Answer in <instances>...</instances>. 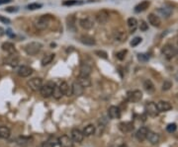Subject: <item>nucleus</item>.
Returning <instances> with one entry per match:
<instances>
[{
  "label": "nucleus",
  "mask_w": 178,
  "mask_h": 147,
  "mask_svg": "<svg viewBox=\"0 0 178 147\" xmlns=\"http://www.w3.org/2000/svg\"><path fill=\"white\" fill-rule=\"evenodd\" d=\"M6 34L8 35L10 38H14V37H15V35H14V34L12 33L11 30H7V31H6Z\"/></svg>",
  "instance_id": "obj_49"
},
{
  "label": "nucleus",
  "mask_w": 178,
  "mask_h": 147,
  "mask_svg": "<svg viewBox=\"0 0 178 147\" xmlns=\"http://www.w3.org/2000/svg\"><path fill=\"white\" fill-rule=\"evenodd\" d=\"M138 59L140 60L141 62H147L149 59V55L147 53H138Z\"/></svg>",
  "instance_id": "obj_38"
},
{
  "label": "nucleus",
  "mask_w": 178,
  "mask_h": 147,
  "mask_svg": "<svg viewBox=\"0 0 178 147\" xmlns=\"http://www.w3.org/2000/svg\"><path fill=\"white\" fill-rule=\"evenodd\" d=\"M56 84H47V85H43L41 89H40V93L41 95L44 97V98H49V97L52 96V90H53V86Z\"/></svg>",
  "instance_id": "obj_5"
},
{
  "label": "nucleus",
  "mask_w": 178,
  "mask_h": 147,
  "mask_svg": "<svg viewBox=\"0 0 178 147\" xmlns=\"http://www.w3.org/2000/svg\"><path fill=\"white\" fill-rule=\"evenodd\" d=\"M149 5H151V3H149V1H148V0H145V1L141 2L140 4H138L136 7H135V12L137 13H140V12H142V11H145Z\"/></svg>",
  "instance_id": "obj_24"
},
{
  "label": "nucleus",
  "mask_w": 178,
  "mask_h": 147,
  "mask_svg": "<svg viewBox=\"0 0 178 147\" xmlns=\"http://www.w3.org/2000/svg\"><path fill=\"white\" fill-rule=\"evenodd\" d=\"M177 130V125L176 124H169L166 127V130L169 132V133H172V132H175Z\"/></svg>",
  "instance_id": "obj_41"
},
{
  "label": "nucleus",
  "mask_w": 178,
  "mask_h": 147,
  "mask_svg": "<svg viewBox=\"0 0 178 147\" xmlns=\"http://www.w3.org/2000/svg\"><path fill=\"white\" fill-rule=\"evenodd\" d=\"M42 4H40V3H31V4H29L27 6V9L29 10H37V9H40L42 8Z\"/></svg>",
  "instance_id": "obj_40"
},
{
  "label": "nucleus",
  "mask_w": 178,
  "mask_h": 147,
  "mask_svg": "<svg viewBox=\"0 0 178 147\" xmlns=\"http://www.w3.org/2000/svg\"><path fill=\"white\" fill-rule=\"evenodd\" d=\"M142 98V93L140 90H135L128 93V100L132 103L140 102Z\"/></svg>",
  "instance_id": "obj_6"
},
{
  "label": "nucleus",
  "mask_w": 178,
  "mask_h": 147,
  "mask_svg": "<svg viewBox=\"0 0 178 147\" xmlns=\"http://www.w3.org/2000/svg\"><path fill=\"white\" fill-rule=\"evenodd\" d=\"M12 0H0V5H3V4H7V3H10Z\"/></svg>",
  "instance_id": "obj_50"
},
{
  "label": "nucleus",
  "mask_w": 178,
  "mask_h": 147,
  "mask_svg": "<svg viewBox=\"0 0 178 147\" xmlns=\"http://www.w3.org/2000/svg\"><path fill=\"white\" fill-rule=\"evenodd\" d=\"M52 96L55 97L56 100H59V99H60L62 97V91H60V89H59V86H56V85L53 86Z\"/></svg>",
  "instance_id": "obj_34"
},
{
  "label": "nucleus",
  "mask_w": 178,
  "mask_h": 147,
  "mask_svg": "<svg viewBox=\"0 0 178 147\" xmlns=\"http://www.w3.org/2000/svg\"><path fill=\"white\" fill-rule=\"evenodd\" d=\"M30 142V138L29 137H19L17 139V143L19 145H27L28 143Z\"/></svg>",
  "instance_id": "obj_37"
},
{
  "label": "nucleus",
  "mask_w": 178,
  "mask_h": 147,
  "mask_svg": "<svg viewBox=\"0 0 178 147\" xmlns=\"http://www.w3.org/2000/svg\"><path fill=\"white\" fill-rule=\"evenodd\" d=\"M17 73L20 77H28L33 73V69L27 65H22L18 69Z\"/></svg>",
  "instance_id": "obj_14"
},
{
  "label": "nucleus",
  "mask_w": 178,
  "mask_h": 147,
  "mask_svg": "<svg viewBox=\"0 0 178 147\" xmlns=\"http://www.w3.org/2000/svg\"><path fill=\"white\" fill-rule=\"evenodd\" d=\"M10 134H11V131H10L8 127H4V125L0 127V138L7 139L10 137Z\"/></svg>",
  "instance_id": "obj_30"
},
{
  "label": "nucleus",
  "mask_w": 178,
  "mask_h": 147,
  "mask_svg": "<svg viewBox=\"0 0 178 147\" xmlns=\"http://www.w3.org/2000/svg\"><path fill=\"white\" fill-rule=\"evenodd\" d=\"M158 12L161 14L163 17H166L167 18V17L170 16V14H171L172 10L170 9V8H167V7H162V8H160L158 10Z\"/></svg>",
  "instance_id": "obj_35"
},
{
  "label": "nucleus",
  "mask_w": 178,
  "mask_h": 147,
  "mask_svg": "<svg viewBox=\"0 0 178 147\" xmlns=\"http://www.w3.org/2000/svg\"><path fill=\"white\" fill-rule=\"evenodd\" d=\"M114 39L118 42H124V41H126L127 35L125 34L124 32H116V33L114 34Z\"/></svg>",
  "instance_id": "obj_32"
},
{
  "label": "nucleus",
  "mask_w": 178,
  "mask_h": 147,
  "mask_svg": "<svg viewBox=\"0 0 178 147\" xmlns=\"http://www.w3.org/2000/svg\"><path fill=\"white\" fill-rule=\"evenodd\" d=\"M42 48H43V45L41 44V42H29V44L25 46V52H26L27 55H37L38 52H41Z\"/></svg>",
  "instance_id": "obj_1"
},
{
  "label": "nucleus",
  "mask_w": 178,
  "mask_h": 147,
  "mask_svg": "<svg viewBox=\"0 0 178 147\" xmlns=\"http://www.w3.org/2000/svg\"><path fill=\"white\" fill-rule=\"evenodd\" d=\"M96 131V127H94L93 124H88L87 127H84V130L82 131V133L84 136H91L95 133Z\"/></svg>",
  "instance_id": "obj_28"
},
{
  "label": "nucleus",
  "mask_w": 178,
  "mask_h": 147,
  "mask_svg": "<svg viewBox=\"0 0 178 147\" xmlns=\"http://www.w3.org/2000/svg\"><path fill=\"white\" fill-rule=\"evenodd\" d=\"M71 87H72V94L73 95H75V96H81V95L83 94L84 88L79 83H78L77 81L74 82Z\"/></svg>",
  "instance_id": "obj_23"
},
{
  "label": "nucleus",
  "mask_w": 178,
  "mask_h": 147,
  "mask_svg": "<svg viewBox=\"0 0 178 147\" xmlns=\"http://www.w3.org/2000/svg\"><path fill=\"white\" fill-rule=\"evenodd\" d=\"M108 20H109V13L105 11V10H101V11H99L96 14V21L99 24L104 25L108 22Z\"/></svg>",
  "instance_id": "obj_8"
},
{
  "label": "nucleus",
  "mask_w": 178,
  "mask_h": 147,
  "mask_svg": "<svg viewBox=\"0 0 178 147\" xmlns=\"http://www.w3.org/2000/svg\"><path fill=\"white\" fill-rule=\"evenodd\" d=\"M42 147H55V144L51 141H45V142H43Z\"/></svg>",
  "instance_id": "obj_48"
},
{
  "label": "nucleus",
  "mask_w": 178,
  "mask_h": 147,
  "mask_svg": "<svg viewBox=\"0 0 178 147\" xmlns=\"http://www.w3.org/2000/svg\"><path fill=\"white\" fill-rule=\"evenodd\" d=\"M59 89H60V91H62V95H65L67 97H69V96H72V87L71 86H69L68 84L66 83V82H62V83L59 84Z\"/></svg>",
  "instance_id": "obj_13"
},
{
  "label": "nucleus",
  "mask_w": 178,
  "mask_h": 147,
  "mask_svg": "<svg viewBox=\"0 0 178 147\" xmlns=\"http://www.w3.org/2000/svg\"><path fill=\"white\" fill-rule=\"evenodd\" d=\"M148 130L147 127H141L140 130H138L137 131V133H136V138L138 139V141H144L147 139V134H148Z\"/></svg>",
  "instance_id": "obj_17"
},
{
  "label": "nucleus",
  "mask_w": 178,
  "mask_h": 147,
  "mask_svg": "<svg viewBox=\"0 0 178 147\" xmlns=\"http://www.w3.org/2000/svg\"><path fill=\"white\" fill-rule=\"evenodd\" d=\"M156 106H157V109L159 112H168V111H170L172 109V106L171 104H170L169 102H166V101H159L157 104H156Z\"/></svg>",
  "instance_id": "obj_16"
},
{
  "label": "nucleus",
  "mask_w": 178,
  "mask_h": 147,
  "mask_svg": "<svg viewBox=\"0 0 178 147\" xmlns=\"http://www.w3.org/2000/svg\"><path fill=\"white\" fill-rule=\"evenodd\" d=\"M51 19H52V17L49 15L41 16L37 20V22H36V27H37V29H39V30H45L46 28H48Z\"/></svg>",
  "instance_id": "obj_2"
},
{
  "label": "nucleus",
  "mask_w": 178,
  "mask_h": 147,
  "mask_svg": "<svg viewBox=\"0 0 178 147\" xmlns=\"http://www.w3.org/2000/svg\"><path fill=\"white\" fill-rule=\"evenodd\" d=\"M60 147H73V140L67 135H62L59 138Z\"/></svg>",
  "instance_id": "obj_10"
},
{
  "label": "nucleus",
  "mask_w": 178,
  "mask_h": 147,
  "mask_svg": "<svg viewBox=\"0 0 178 147\" xmlns=\"http://www.w3.org/2000/svg\"><path fill=\"white\" fill-rule=\"evenodd\" d=\"M119 128L122 132H130L134 130V124L133 123H129V121H127V123H121L119 124Z\"/></svg>",
  "instance_id": "obj_25"
},
{
  "label": "nucleus",
  "mask_w": 178,
  "mask_h": 147,
  "mask_svg": "<svg viewBox=\"0 0 178 147\" xmlns=\"http://www.w3.org/2000/svg\"><path fill=\"white\" fill-rule=\"evenodd\" d=\"M77 82L79 83L81 86H82L83 88H86V87H90L91 86V80L89 77H82V76H79L77 79Z\"/></svg>",
  "instance_id": "obj_29"
},
{
  "label": "nucleus",
  "mask_w": 178,
  "mask_h": 147,
  "mask_svg": "<svg viewBox=\"0 0 178 147\" xmlns=\"http://www.w3.org/2000/svg\"><path fill=\"white\" fill-rule=\"evenodd\" d=\"M77 4H82L81 1H77V0H65L62 2V5L65 6H72V5H77Z\"/></svg>",
  "instance_id": "obj_36"
},
{
  "label": "nucleus",
  "mask_w": 178,
  "mask_h": 147,
  "mask_svg": "<svg viewBox=\"0 0 178 147\" xmlns=\"http://www.w3.org/2000/svg\"><path fill=\"white\" fill-rule=\"evenodd\" d=\"M79 25L80 27L84 29V30H89V29L93 28L94 24H93V21L91 19H89V18H84V19H81L79 21Z\"/></svg>",
  "instance_id": "obj_19"
},
{
  "label": "nucleus",
  "mask_w": 178,
  "mask_h": 147,
  "mask_svg": "<svg viewBox=\"0 0 178 147\" xmlns=\"http://www.w3.org/2000/svg\"><path fill=\"white\" fill-rule=\"evenodd\" d=\"M2 49L6 52H8L9 55H12V53H15L16 52V48H15V45H14L12 42H3L2 45H1Z\"/></svg>",
  "instance_id": "obj_20"
},
{
  "label": "nucleus",
  "mask_w": 178,
  "mask_h": 147,
  "mask_svg": "<svg viewBox=\"0 0 178 147\" xmlns=\"http://www.w3.org/2000/svg\"><path fill=\"white\" fill-rule=\"evenodd\" d=\"M83 138H84V135L82 133V131H80L79 130H77V128H73V130H71V139L73 140V142L80 143V142H82Z\"/></svg>",
  "instance_id": "obj_11"
},
{
  "label": "nucleus",
  "mask_w": 178,
  "mask_h": 147,
  "mask_svg": "<svg viewBox=\"0 0 178 147\" xmlns=\"http://www.w3.org/2000/svg\"><path fill=\"white\" fill-rule=\"evenodd\" d=\"M127 52H128L127 49H123V51H120V52H118L116 53V57L119 60H124L125 57H126Z\"/></svg>",
  "instance_id": "obj_39"
},
{
  "label": "nucleus",
  "mask_w": 178,
  "mask_h": 147,
  "mask_svg": "<svg viewBox=\"0 0 178 147\" xmlns=\"http://www.w3.org/2000/svg\"><path fill=\"white\" fill-rule=\"evenodd\" d=\"M144 87H145V89L147 90L148 92H152L154 90V83L151 81V80H145V82H144Z\"/></svg>",
  "instance_id": "obj_33"
},
{
  "label": "nucleus",
  "mask_w": 178,
  "mask_h": 147,
  "mask_svg": "<svg viewBox=\"0 0 178 147\" xmlns=\"http://www.w3.org/2000/svg\"><path fill=\"white\" fill-rule=\"evenodd\" d=\"M80 72H79V76L82 77H89V75L91 74L92 71V67L87 63H82L80 66Z\"/></svg>",
  "instance_id": "obj_15"
},
{
  "label": "nucleus",
  "mask_w": 178,
  "mask_h": 147,
  "mask_svg": "<svg viewBox=\"0 0 178 147\" xmlns=\"http://www.w3.org/2000/svg\"><path fill=\"white\" fill-rule=\"evenodd\" d=\"M18 10H19V8L18 7H7V8H5V11L8 12V13H14V12H17Z\"/></svg>",
  "instance_id": "obj_45"
},
{
  "label": "nucleus",
  "mask_w": 178,
  "mask_h": 147,
  "mask_svg": "<svg viewBox=\"0 0 178 147\" xmlns=\"http://www.w3.org/2000/svg\"><path fill=\"white\" fill-rule=\"evenodd\" d=\"M145 113H147L148 116H151L152 117H156L159 113V111L157 109V106H156V104H154V102L148 103L145 107Z\"/></svg>",
  "instance_id": "obj_4"
},
{
  "label": "nucleus",
  "mask_w": 178,
  "mask_h": 147,
  "mask_svg": "<svg viewBox=\"0 0 178 147\" xmlns=\"http://www.w3.org/2000/svg\"><path fill=\"white\" fill-rule=\"evenodd\" d=\"M147 139L151 143V144H157V143L159 142V135L154 131L148 130V134H147Z\"/></svg>",
  "instance_id": "obj_21"
},
{
  "label": "nucleus",
  "mask_w": 178,
  "mask_h": 147,
  "mask_svg": "<svg viewBox=\"0 0 178 147\" xmlns=\"http://www.w3.org/2000/svg\"><path fill=\"white\" fill-rule=\"evenodd\" d=\"M0 22L3 23V24H6V25H8L11 23V21H10V19H8V18H6L4 16H1L0 15Z\"/></svg>",
  "instance_id": "obj_46"
},
{
  "label": "nucleus",
  "mask_w": 178,
  "mask_h": 147,
  "mask_svg": "<svg viewBox=\"0 0 178 147\" xmlns=\"http://www.w3.org/2000/svg\"><path fill=\"white\" fill-rule=\"evenodd\" d=\"M148 19L149 24L154 27H159L160 24H161V20H160V18L157 15H155V14H152V13L149 14Z\"/></svg>",
  "instance_id": "obj_18"
},
{
  "label": "nucleus",
  "mask_w": 178,
  "mask_h": 147,
  "mask_svg": "<svg viewBox=\"0 0 178 147\" xmlns=\"http://www.w3.org/2000/svg\"><path fill=\"white\" fill-rule=\"evenodd\" d=\"M55 53H51V55H46L43 57V59H42V65L43 66H46V65H48V64L51 63L53 58H55Z\"/></svg>",
  "instance_id": "obj_31"
},
{
  "label": "nucleus",
  "mask_w": 178,
  "mask_h": 147,
  "mask_svg": "<svg viewBox=\"0 0 178 147\" xmlns=\"http://www.w3.org/2000/svg\"><path fill=\"white\" fill-rule=\"evenodd\" d=\"M80 42H82L83 45H89V46H92V45H96L95 39L90 37V36H81V37H80Z\"/></svg>",
  "instance_id": "obj_22"
},
{
  "label": "nucleus",
  "mask_w": 178,
  "mask_h": 147,
  "mask_svg": "<svg viewBox=\"0 0 178 147\" xmlns=\"http://www.w3.org/2000/svg\"><path fill=\"white\" fill-rule=\"evenodd\" d=\"M140 29H141V31H147L148 29V24L145 23V21H141V26H140Z\"/></svg>",
  "instance_id": "obj_47"
},
{
  "label": "nucleus",
  "mask_w": 178,
  "mask_h": 147,
  "mask_svg": "<svg viewBox=\"0 0 178 147\" xmlns=\"http://www.w3.org/2000/svg\"><path fill=\"white\" fill-rule=\"evenodd\" d=\"M161 52H162V55H164L167 59H171L172 57L175 56L177 52H176V48H174L173 45H165L162 48Z\"/></svg>",
  "instance_id": "obj_3"
},
{
  "label": "nucleus",
  "mask_w": 178,
  "mask_h": 147,
  "mask_svg": "<svg viewBox=\"0 0 178 147\" xmlns=\"http://www.w3.org/2000/svg\"><path fill=\"white\" fill-rule=\"evenodd\" d=\"M67 22V29L71 32H75L76 31V25H75V17L74 16H69L66 19Z\"/></svg>",
  "instance_id": "obj_27"
},
{
  "label": "nucleus",
  "mask_w": 178,
  "mask_h": 147,
  "mask_svg": "<svg viewBox=\"0 0 178 147\" xmlns=\"http://www.w3.org/2000/svg\"><path fill=\"white\" fill-rule=\"evenodd\" d=\"M141 40H142V39L140 38V37L135 38L134 40L131 42V45H132V46H137L138 44H141Z\"/></svg>",
  "instance_id": "obj_44"
},
{
  "label": "nucleus",
  "mask_w": 178,
  "mask_h": 147,
  "mask_svg": "<svg viewBox=\"0 0 178 147\" xmlns=\"http://www.w3.org/2000/svg\"><path fill=\"white\" fill-rule=\"evenodd\" d=\"M28 85L33 91H40L41 87L43 86V80L41 78H33L28 82Z\"/></svg>",
  "instance_id": "obj_7"
},
{
  "label": "nucleus",
  "mask_w": 178,
  "mask_h": 147,
  "mask_svg": "<svg viewBox=\"0 0 178 147\" xmlns=\"http://www.w3.org/2000/svg\"><path fill=\"white\" fill-rule=\"evenodd\" d=\"M119 147H128V146H127V144H122V145H120Z\"/></svg>",
  "instance_id": "obj_51"
},
{
  "label": "nucleus",
  "mask_w": 178,
  "mask_h": 147,
  "mask_svg": "<svg viewBox=\"0 0 178 147\" xmlns=\"http://www.w3.org/2000/svg\"><path fill=\"white\" fill-rule=\"evenodd\" d=\"M110 147H114V146H110Z\"/></svg>",
  "instance_id": "obj_52"
},
{
  "label": "nucleus",
  "mask_w": 178,
  "mask_h": 147,
  "mask_svg": "<svg viewBox=\"0 0 178 147\" xmlns=\"http://www.w3.org/2000/svg\"><path fill=\"white\" fill-rule=\"evenodd\" d=\"M172 87V83L170 81H164V83H163L162 85V90H164V91H167V90H169L170 88Z\"/></svg>",
  "instance_id": "obj_43"
},
{
  "label": "nucleus",
  "mask_w": 178,
  "mask_h": 147,
  "mask_svg": "<svg viewBox=\"0 0 178 147\" xmlns=\"http://www.w3.org/2000/svg\"><path fill=\"white\" fill-rule=\"evenodd\" d=\"M95 55H98L99 57H101V58H104V59H107V57H108L107 52L104 51H95Z\"/></svg>",
  "instance_id": "obj_42"
},
{
  "label": "nucleus",
  "mask_w": 178,
  "mask_h": 147,
  "mask_svg": "<svg viewBox=\"0 0 178 147\" xmlns=\"http://www.w3.org/2000/svg\"><path fill=\"white\" fill-rule=\"evenodd\" d=\"M108 116L110 119L112 120H116V119H120L121 117V111L118 107L116 106H111L108 109Z\"/></svg>",
  "instance_id": "obj_12"
},
{
  "label": "nucleus",
  "mask_w": 178,
  "mask_h": 147,
  "mask_svg": "<svg viewBox=\"0 0 178 147\" xmlns=\"http://www.w3.org/2000/svg\"><path fill=\"white\" fill-rule=\"evenodd\" d=\"M127 23H128V27H129L131 33H135L138 28V21L136 18H133V17L129 18Z\"/></svg>",
  "instance_id": "obj_26"
},
{
  "label": "nucleus",
  "mask_w": 178,
  "mask_h": 147,
  "mask_svg": "<svg viewBox=\"0 0 178 147\" xmlns=\"http://www.w3.org/2000/svg\"><path fill=\"white\" fill-rule=\"evenodd\" d=\"M4 63L7 64V65L11 66V67H16L18 65V63H19V57L14 55V53L9 55L4 59Z\"/></svg>",
  "instance_id": "obj_9"
}]
</instances>
